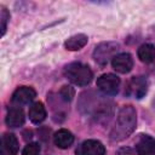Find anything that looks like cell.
Instances as JSON below:
<instances>
[{
	"instance_id": "1",
	"label": "cell",
	"mask_w": 155,
	"mask_h": 155,
	"mask_svg": "<svg viewBox=\"0 0 155 155\" xmlns=\"http://www.w3.org/2000/svg\"><path fill=\"white\" fill-rule=\"evenodd\" d=\"M137 113L132 105H124L116 117L115 125L110 132V138L113 140H122L127 138L136 128Z\"/></svg>"
},
{
	"instance_id": "2",
	"label": "cell",
	"mask_w": 155,
	"mask_h": 155,
	"mask_svg": "<svg viewBox=\"0 0 155 155\" xmlns=\"http://www.w3.org/2000/svg\"><path fill=\"white\" fill-rule=\"evenodd\" d=\"M64 75L71 84L76 86H87L93 76L90 67L80 62L68 64L64 68Z\"/></svg>"
},
{
	"instance_id": "3",
	"label": "cell",
	"mask_w": 155,
	"mask_h": 155,
	"mask_svg": "<svg viewBox=\"0 0 155 155\" xmlns=\"http://www.w3.org/2000/svg\"><path fill=\"white\" fill-rule=\"evenodd\" d=\"M119 50V44L113 41L102 42L98 46H96L93 51V58L99 64H105L110 58H114L116 54V51Z\"/></svg>"
},
{
	"instance_id": "4",
	"label": "cell",
	"mask_w": 155,
	"mask_h": 155,
	"mask_svg": "<svg viewBox=\"0 0 155 155\" xmlns=\"http://www.w3.org/2000/svg\"><path fill=\"white\" fill-rule=\"evenodd\" d=\"M97 87L108 96H115L119 92L120 79L114 74H103L97 80Z\"/></svg>"
},
{
	"instance_id": "5",
	"label": "cell",
	"mask_w": 155,
	"mask_h": 155,
	"mask_svg": "<svg viewBox=\"0 0 155 155\" xmlns=\"http://www.w3.org/2000/svg\"><path fill=\"white\" fill-rule=\"evenodd\" d=\"M104 145L96 139H87L82 142L76 149V155H104Z\"/></svg>"
},
{
	"instance_id": "6",
	"label": "cell",
	"mask_w": 155,
	"mask_h": 155,
	"mask_svg": "<svg viewBox=\"0 0 155 155\" xmlns=\"http://www.w3.org/2000/svg\"><path fill=\"white\" fill-rule=\"evenodd\" d=\"M148 91V82L143 76H134L127 86V94L140 99Z\"/></svg>"
},
{
	"instance_id": "7",
	"label": "cell",
	"mask_w": 155,
	"mask_h": 155,
	"mask_svg": "<svg viewBox=\"0 0 155 155\" xmlns=\"http://www.w3.org/2000/svg\"><path fill=\"white\" fill-rule=\"evenodd\" d=\"M36 97V92L34 88L29 86H21L18 87L12 94V103L17 105H25L30 103Z\"/></svg>"
},
{
	"instance_id": "8",
	"label": "cell",
	"mask_w": 155,
	"mask_h": 155,
	"mask_svg": "<svg viewBox=\"0 0 155 155\" xmlns=\"http://www.w3.org/2000/svg\"><path fill=\"white\" fill-rule=\"evenodd\" d=\"M111 65L116 71H119L121 74H126V73L131 71V69L133 67L132 56L130 53H119L111 59Z\"/></svg>"
},
{
	"instance_id": "9",
	"label": "cell",
	"mask_w": 155,
	"mask_h": 155,
	"mask_svg": "<svg viewBox=\"0 0 155 155\" xmlns=\"http://www.w3.org/2000/svg\"><path fill=\"white\" fill-rule=\"evenodd\" d=\"M18 140L13 133H5L1 138V155H17Z\"/></svg>"
},
{
	"instance_id": "10",
	"label": "cell",
	"mask_w": 155,
	"mask_h": 155,
	"mask_svg": "<svg viewBox=\"0 0 155 155\" xmlns=\"http://www.w3.org/2000/svg\"><path fill=\"white\" fill-rule=\"evenodd\" d=\"M138 155H155V139L148 134H143L136 144Z\"/></svg>"
},
{
	"instance_id": "11",
	"label": "cell",
	"mask_w": 155,
	"mask_h": 155,
	"mask_svg": "<svg viewBox=\"0 0 155 155\" xmlns=\"http://www.w3.org/2000/svg\"><path fill=\"white\" fill-rule=\"evenodd\" d=\"M53 142L54 144L61 148V149H68L73 142H74V136L71 134L70 131L65 130V128H62V130H58L54 136H53Z\"/></svg>"
},
{
	"instance_id": "12",
	"label": "cell",
	"mask_w": 155,
	"mask_h": 155,
	"mask_svg": "<svg viewBox=\"0 0 155 155\" xmlns=\"http://www.w3.org/2000/svg\"><path fill=\"white\" fill-rule=\"evenodd\" d=\"M6 125L10 127H19L24 124V113L21 108H11L6 115Z\"/></svg>"
},
{
	"instance_id": "13",
	"label": "cell",
	"mask_w": 155,
	"mask_h": 155,
	"mask_svg": "<svg viewBox=\"0 0 155 155\" xmlns=\"http://www.w3.org/2000/svg\"><path fill=\"white\" fill-rule=\"evenodd\" d=\"M29 119L33 124H40L46 119V109L41 102H35L29 108Z\"/></svg>"
},
{
	"instance_id": "14",
	"label": "cell",
	"mask_w": 155,
	"mask_h": 155,
	"mask_svg": "<svg viewBox=\"0 0 155 155\" xmlns=\"http://www.w3.org/2000/svg\"><path fill=\"white\" fill-rule=\"evenodd\" d=\"M88 41L87 35L85 34H76L74 36H70L65 42H64V47L69 51H79L81 50Z\"/></svg>"
},
{
	"instance_id": "15",
	"label": "cell",
	"mask_w": 155,
	"mask_h": 155,
	"mask_svg": "<svg viewBox=\"0 0 155 155\" xmlns=\"http://www.w3.org/2000/svg\"><path fill=\"white\" fill-rule=\"evenodd\" d=\"M138 58L143 63H151L155 61V47L151 44H144L138 48Z\"/></svg>"
},
{
	"instance_id": "16",
	"label": "cell",
	"mask_w": 155,
	"mask_h": 155,
	"mask_svg": "<svg viewBox=\"0 0 155 155\" xmlns=\"http://www.w3.org/2000/svg\"><path fill=\"white\" fill-rule=\"evenodd\" d=\"M59 94H61V97H62L63 101L70 102V101L73 99L74 94H75V91H74V88H73L71 86H67V85H65V86H63V87L61 88Z\"/></svg>"
},
{
	"instance_id": "17",
	"label": "cell",
	"mask_w": 155,
	"mask_h": 155,
	"mask_svg": "<svg viewBox=\"0 0 155 155\" xmlns=\"http://www.w3.org/2000/svg\"><path fill=\"white\" fill-rule=\"evenodd\" d=\"M22 154L23 155H39L40 154V145L38 143H29L28 145L24 147Z\"/></svg>"
},
{
	"instance_id": "18",
	"label": "cell",
	"mask_w": 155,
	"mask_h": 155,
	"mask_svg": "<svg viewBox=\"0 0 155 155\" xmlns=\"http://www.w3.org/2000/svg\"><path fill=\"white\" fill-rule=\"evenodd\" d=\"M8 18H10V13L7 12V10L5 7H1V35L5 34L6 23H7V19Z\"/></svg>"
}]
</instances>
